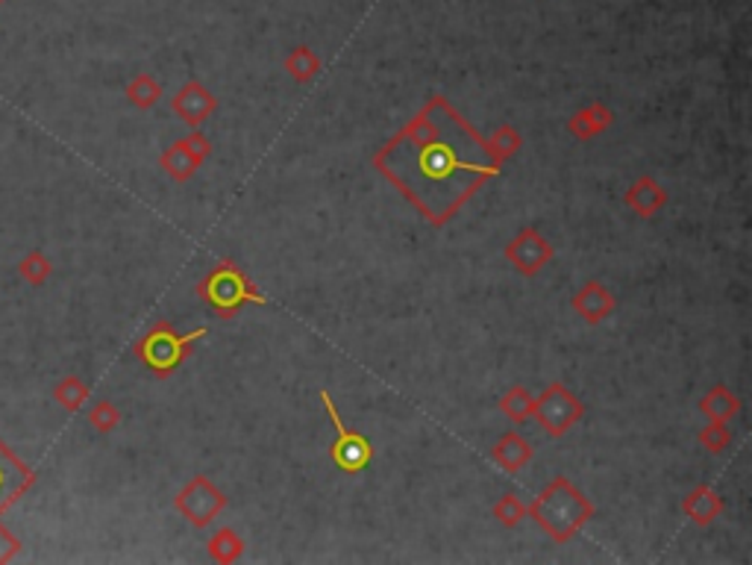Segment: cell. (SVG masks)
<instances>
[{"mask_svg": "<svg viewBox=\"0 0 752 565\" xmlns=\"http://www.w3.org/2000/svg\"><path fill=\"white\" fill-rule=\"evenodd\" d=\"M374 166L433 225L450 221L456 209L500 171L480 133L444 98L429 100L409 128L374 156Z\"/></svg>", "mask_w": 752, "mask_h": 565, "instance_id": "6da1fadb", "label": "cell"}, {"mask_svg": "<svg viewBox=\"0 0 752 565\" xmlns=\"http://www.w3.org/2000/svg\"><path fill=\"white\" fill-rule=\"evenodd\" d=\"M526 516L535 518V525L547 530L553 542H568L589 525L594 504L568 478H556L532 501V507H526Z\"/></svg>", "mask_w": 752, "mask_h": 565, "instance_id": "7a4b0ae2", "label": "cell"}, {"mask_svg": "<svg viewBox=\"0 0 752 565\" xmlns=\"http://www.w3.org/2000/svg\"><path fill=\"white\" fill-rule=\"evenodd\" d=\"M201 294L206 298V301L213 303L215 312H218L221 318L235 315V312L242 310L244 303H265V298L253 289L251 280H247V277H244V274L239 272L232 263L218 265V268H215V272L203 280Z\"/></svg>", "mask_w": 752, "mask_h": 565, "instance_id": "3957f363", "label": "cell"}, {"mask_svg": "<svg viewBox=\"0 0 752 565\" xmlns=\"http://www.w3.org/2000/svg\"><path fill=\"white\" fill-rule=\"evenodd\" d=\"M532 416L541 421V428L547 430L550 436H565L573 424L582 421L585 407H582V400L570 389H565L561 383H550V386L544 389V395L535 400V412H532Z\"/></svg>", "mask_w": 752, "mask_h": 565, "instance_id": "277c9868", "label": "cell"}, {"mask_svg": "<svg viewBox=\"0 0 752 565\" xmlns=\"http://www.w3.org/2000/svg\"><path fill=\"white\" fill-rule=\"evenodd\" d=\"M320 400H324V410H327L329 421H332V428H336L338 433L336 445H332V459H336V466L341 468V471H350V474H356V471L371 466V457H374L371 442H367L362 433H353L350 428H344V421H341V416H338L336 410V400L329 398V392H320Z\"/></svg>", "mask_w": 752, "mask_h": 565, "instance_id": "5b68a950", "label": "cell"}, {"mask_svg": "<svg viewBox=\"0 0 752 565\" xmlns=\"http://www.w3.org/2000/svg\"><path fill=\"white\" fill-rule=\"evenodd\" d=\"M223 507H227V495H223L221 489L215 486L206 474H197V478L180 492V497H177V509H180L194 527H206Z\"/></svg>", "mask_w": 752, "mask_h": 565, "instance_id": "8992f818", "label": "cell"}, {"mask_svg": "<svg viewBox=\"0 0 752 565\" xmlns=\"http://www.w3.org/2000/svg\"><path fill=\"white\" fill-rule=\"evenodd\" d=\"M553 256H556L553 244L535 227H523L521 233L506 244V260L523 277H535L544 265L553 263Z\"/></svg>", "mask_w": 752, "mask_h": 565, "instance_id": "52a82bcc", "label": "cell"}, {"mask_svg": "<svg viewBox=\"0 0 752 565\" xmlns=\"http://www.w3.org/2000/svg\"><path fill=\"white\" fill-rule=\"evenodd\" d=\"M203 333L206 330L177 336L171 327H159V330L150 333V339L145 341V360L150 362L159 374H168V371H174L177 365L192 353V345L197 339H203Z\"/></svg>", "mask_w": 752, "mask_h": 565, "instance_id": "ba28073f", "label": "cell"}, {"mask_svg": "<svg viewBox=\"0 0 752 565\" xmlns=\"http://www.w3.org/2000/svg\"><path fill=\"white\" fill-rule=\"evenodd\" d=\"M215 109H218V100H215L213 92L203 86V83H197V80L185 83V86L180 88V95L174 98V112L183 118L189 128L203 124L206 118L213 116Z\"/></svg>", "mask_w": 752, "mask_h": 565, "instance_id": "9c48e42d", "label": "cell"}, {"mask_svg": "<svg viewBox=\"0 0 752 565\" xmlns=\"http://www.w3.org/2000/svg\"><path fill=\"white\" fill-rule=\"evenodd\" d=\"M573 310L585 324H603L615 312V294L597 280H589L573 294Z\"/></svg>", "mask_w": 752, "mask_h": 565, "instance_id": "30bf717a", "label": "cell"}, {"mask_svg": "<svg viewBox=\"0 0 752 565\" xmlns=\"http://www.w3.org/2000/svg\"><path fill=\"white\" fill-rule=\"evenodd\" d=\"M611 124H615V112L603 100H591L589 107H582L570 116L568 130L570 136L579 139V142H589V139H597L599 133H606Z\"/></svg>", "mask_w": 752, "mask_h": 565, "instance_id": "8fae6325", "label": "cell"}, {"mask_svg": "<svg viewBox=\"0 0 752 565\" xmlns=\"http://www.w3.org/2000/svg\"><path fill=\"white\" fill-rule=\"evenodd\" d=\"M667 204V189L653 177H641L635 183L629 185L627 192V206L641 218H653L658 209H665Z\"/></svg>", "mask_w": 752, "mask_h": 565, "instance_id": "7c38bea8", "label": "cell"}, {"mask_svg": "<svg viewBox=\"0 0 752 565\" xmlns=\"http://www.w3.org/2000/svg\"><path fill=\"white\" fill-rule=\"evenodd\" d=\"M532 454H535V450H532L530 438H523L518 430H509V433L500 436V442L492 448V459L506 471V474L521 471L532 459Z\"/></svg>", "mask_w": 752, "mask_h": 565, "instance_id": "4fadbf2b", "label": "cell"}, {"mask_svg": "<svg viewBox=\"0 0 752 565\" xmlns=\"http://www.w3.org/2000/svg\"><path fill=\"white\" fill-rule=\"evenodd\" d=\"M682 513L694 518L700 527H708L714 518L724 513V497L717 495L712 486H696L694 492L682 501Z\"/></svg>", "mask_w": 752, "mask_h": 565, "instance_id": "5bb4252c", "label": "cell"}, {"mask_svg": "<svg viewBox=\"0 0 752 565\" xmlns=\"http://www.w3.org/2000/svg\"><path fill=\"white\" fill-rule=\"evenodd\" d=\"M700 410L703 416H708L712 421H720V424H729V421L741 412V398L729 392L726 386H714L703 400H700Z\"/></svg>", "mask_w": 752, "mask_h": 565, "instance_id": "9a60e30c", "label": "cell"}, {"mask_svg": "<svg viewBox=\"0 0 752 565\" xmlns=\"http://www.w3.org/2000/svg\"><path fill=\"white\" fill-rule=\"evenodd\" d=\"M162 166L168 175L174 177V180H180V183H185V180H192L194 171L203 166L201 159L194 156V151L189 147V142L185 139H180V142H174V145L168 147V154L162 156Z\"/></svg>", "mask_w": 752, "mask_h": 565, "instance_id": "2e32d148", "label": "cell"}, {"mask_svg": "<svg viewBox=\"0 0 752 565\" xmlns=\"http://www.w3.org/2000/svg\"><path fill=\"white\" fill-rule=\"evenodd\" d=\"M521 145H523L521 133L511 128V124H500V128L492 133V139L485 142V147H488V154H492V159L497 163V166L518 154V151H521Z\"/></svg>", "mask_w": 752, "mask_h": 565, "instance_id": "e0dca14e", "label": "cell"}, {"mask_svg": "<svg viewBox=\"0 0 752 565\" xmlns=\"http://www.w3.org/2000/svg\"><path fill=\"white\" fill-rule=\"evenodd\" d=\"M242 537H239L235 530H230V527H223V530H218V533L209 539V556H213L215 563H235V560H242Z\"/></svg>", "mask_w": 752, "mask_h": 565, "instance_id": "ac0fdd59", "label": "cell"}, {"mask_svg": "<svg viewBox=\"0 0 752 565\" xmlns=\"http://www.w3.org/2000/svg\"><path fill=\"white\" fill-rule=\"evenodd\" d=\"M500 410L506 412L514 424H523V421L535 412V398H532L526 386H511L500 398Z\"/></svg>", "mask_w": 752, "mask_h": 565, "instance_id": "d6986e66", "label": "cell"}, {"mask_svg": "<svg viewBox=\"0 0 752 565\" xmlns=\"http://www.w3.org/2000/svg\"><path fill=\"white\" fill-rule=\"evenodd\" d=\"M286 69H289V74H294V80H298V83H310V80L320 71V62L315 59V53H312V50L298 48L289 59H286Z\"/></svg>", "mask_w": 752, "mask_h": 565, "instance_id": "ffe728a7", "label": "cell"}, {"mask_svg": "<svg viewBox=\"0 0 752 565\" xmlns=\"http://www.w3.org/2000/svg\"><path fill=\"white\" fill-rule=\"evenodd\" d=\"M523 516H526V507H523L518 495H502L500 501L494 504V518H497L502 527L521 525Z\"/></svg>", "mask_w": 752, "mask_h": 565, "instance_id": "44dd1931", "label": "cell"}, {"mask_svg": "<svg viewBox=\"0 0 752 565\" xmlns=\"http://www.w3.org/2000/svg\"><path fill=\"white\" fill-rule=\"evenodd\" d=\"M729 442H732V433H729V428L720 424V421H712L708 428L700 430V445H703L705 450H712V454H724V450L729 448Z\"/></svg>", "mask_w": 752, "mask_h": 565, "instance_id": "7402d4cb", "label": "cell"}, {"mask_svg": "<svg viewBox=\"0 0 752 565\" xmlns=\"http://www.w3.org/2000/svg\"><path fill=\"white\" fill-rule=\"evenodd\" d=\"M159 95H162V88L156 86L150 77H142L130 88V98H133L138 107H154L156 100H159Z\"/></svg>", "mask_w": 752, "mask_h": 565, "instance_id": "603a6c76", "label": "cell"}]
</instances>
